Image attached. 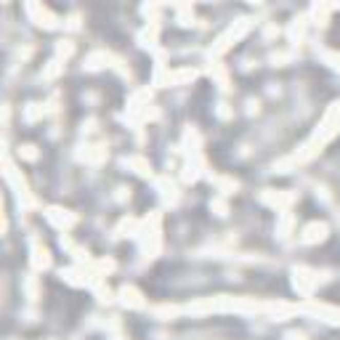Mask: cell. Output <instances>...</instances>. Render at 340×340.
Returning <instances> with one entry per match:
<instances>
[{
    "label": "cell",
    "instance_id": "7a4b0ae2",
    "mask_svg": "<svg viewBox=\"0 0 340 340\" xmlns=\"http://www.w3.org/2000/svg\"><path fill=\"white\" fill-rule=\"evenodd\" d=\"M48 221H51L53 226H59V229H69V226L74 223V215H72L69 210L51 207V210H48Z\"/></svg>",
    "mask_w": 340,
    "mask_h": 340
},
{
    "label": "cell",
    "instance_id": "6da1fadb",
    "mask_svg": "<svg viewBox=\"0 0 340 340\" xmlns=\"http://www.w3.org/2000/svg\"><path fill=\"white\" fill-rule=\"evenodd\" d=\"M27 13H29V16H32V22L37 24V27H45V29H51V27H56V16H53V13L48 11V8H45V6H40V3H29L27 6Z\"/></svg>",
    "mask_w": 340,
    "mask_h": 340
},
{
    "label": "cell",
    "instance_id": "52a82bcc",
    "mask_svg": "<svg viewBox=\"0 0 340 340\" xmlns=\"http://www.w3.org/2000/svg\"><path fill=\"white\" fill-rule=\"evenodd\" d=\"M56 51H59V56H69V53H72V43H69V40H61Z\"/></svg>",
    "mask_w": 340,
    "mask_h": 340
},
{
    "label": "cell",
    "instance_id": "5b68a950",
    "mask_svg": "<svg viewBox=\"0 0 340 340\" xmlns=\"http://www.w3.org/2000/svg\"><path fill=\"white\" fill-rule=\"evenodd\" d=\"M122 303H125V306H133V308H141V306H144L141 295H138L136 290H130V287L122 290Z\"/></svg>",
    "mask_w": 340,
    "mask_h": 340
},
{
    "label": "cell",
    "instance_id": "277c9868",
    "mask_svg": "<svg viewBox=\"0 0 340 340\" xmlns=\"http://www.w3.org/2000/svg\"><path fill=\"white\" fill-rule=\"evenodd\" d=\"M32 266H35V269H48V266H51L48 250H45V247H40L37 242L32 244Z\"/></svg>",
    "mask_w": 340,
    "mask_h": 340
},
{
    "label": "cell",
    "instance_id": "3957f363",
    "mask_svg": "<svg viewBox=\"0 0 340 340\" xmlns=\"http://www.w3.org/2000/svg\"><path fill=\"white\" fill-rule=\"evenodd\" d=\"M324 237H327V226H324V223H311V226H306V231H303V242H308V244L322 242Z\"/></svg>",
    "mask_w": 340,
    "mask_h": 340
},
{
    "label": "cell",
    "instance_id": "8992f818",
    "mask_svg": "<svg viewBox=\"0 0 340 340\" xmlns=\"http://www.w3.org/2000/svg\"><path fill=\"white\" fill-rule=\"evenodd\" d=\"M19 157H24V160H35V157H37V152H35V146H19Z\"/></svg>",
    "mask_w": 340,
    "mask_h": 340
}]
</instances>
